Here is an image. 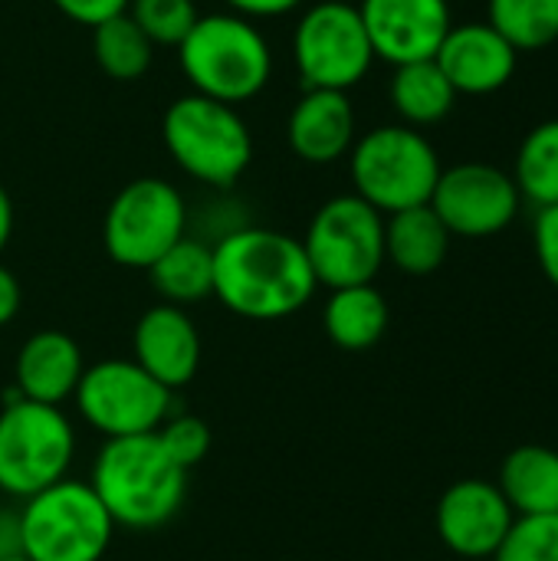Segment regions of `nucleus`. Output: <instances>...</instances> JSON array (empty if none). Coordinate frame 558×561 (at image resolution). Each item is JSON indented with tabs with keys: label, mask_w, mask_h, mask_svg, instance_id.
Instances as JSON below:
<instances>
[{
	"label": "nucleus",
	"mask_w": 558,
	"mask_h": 561,
	"mask_svg": "<svg viewBox=\"0 0 558 561\" xmlns=\"http://www.w3.org/2000/svg\"><path fill=\"white\" fill-rule=\"evenodd\" d=\"M171 394L132 358L86 365L72 394L82 421L105 440L155 434L171 414Z\"/></svg>",
	"instance_id": "nucleus-11"
},
{
	"label": "nucleus",
	"mask_w": 558,
	"mask_h": 561,
	"mask_svg": "<svg viewBox=\"0 0 558 561\" xmlns=\"http://www.w3.org/2000/svg\"><path fill=\"white\" fill-rule=\"evenodd\" d=\"M487 23L516 53L546 49L558 39V0H487Z\"/></svg>",
	"instance_id": "nucleus-26"
},
{
	"label": "nucleus",
	"mask_w": 558,
	"mask_h": 561,
	"mask_svg": "<svg viewBox=\"0 0 558 561\" xmlns=\"http://www.w3.org/2000/svg\"><path fill=\"white\" fill-rule=\"evenodd\" d=\"M76 457V431L62 408L10 398L0 408V493L30 500L66 480Z\"/></svg>",
	"instance_id": "nucleus-6"
},
{
	"label": "nucleus",
	"mask_w": 558,
	"mask_h": 561,
	"mask_svg": "<svg viewBox=\"0 0 558 561\" xmlns=\"http://www.w3.org/2000/svg\"><path fill=\"white\" fill-rule=\"evenodd\" d=\"M523 207L510 171L490 161H460L441 171L431 194V210L451 237L487 240L503 233Z\"/></svg>",
	"instance_id": "nucleus-12"
},
{
	"label": "nucleus",
	"mask_w": 558,
	"mask_h": 561,
	"mask_svg": "<svg viewBox=\"0 0 558 561\" xmlns=\"http://www.w3.org/2000/svg\"><path fill=\"white\" fill-rule=\"evenodd\" d=\"M214 299L250 322H276L306 309L319 289L296 237L243 224L210 243Z\"/></svg>",
	"instance_id": "nucleus-1"
},
{
	"label": "nucleus",
	"mask_w": 558,
	"mask_h": 561,
	"mask_svg": "<svg viewBox=\"0 0 558 561\" xmlns=\"http://www.w3.org/2000/svg\"><path fill=\"white\" fill-rule=\"evenodd\" d=\"M187 224L191 207L171 181L135 178L109 201L102 247L112 263L125 270H148L181 237H187Z\"/></svg>",
	"instance_id": "nucleus-10"
},
{
	"label": "nucleus",
	"mask_w": 558,
	"mask_h": 561,
	"mask_svg": "<svg viewBox=\"0 0 558 561\" xmlns=\"http://www.w3.org/2000/svg\"><path fill=\"white\" fill-rule=\"evenodd\" d=\"M533 247H536V260H539L543 276L558 289V204L536 210Z\"/></svg>",
	"instance_id": "nucleus-30"
},
{
	"label": "nucleus",
	"mask_w": 558,
	"mask_h": 561,
	"mask_svg": "<svg viewBox=\"0 0 558 561\" xmlns=\"http://www.w3.org/2000/svg\"><path fill=\"white\" fill-rule=\"evenodd\" d=\"M434 62L457 95H493L513 82L520 53L487 20H467L451 26Z\"/></svg>",
	"instance_id": "nucleus-15"
},
{
	"label": "nucleus",
	"mask_w": 558,
	"mask_h": 561,
	"mask_svg": "<svg viewBox=\"0 0 558 561\" xmlns=\"http://www.w3.org/2000/svg\"><path fill=\"white\" fill-rule=\"evenodd\" d=\"M49 3H53L66 20L95 30L99 23L128 13V3H132V0H49Z\"/></svg>",
	"instance_id": "nucleus-31"
},
{
	"label": "nucleus",
	"mask_w": 558,
	"mask_h": 561,
	"mask_svg": "<svg viewBox=\"0 0 558 561\" xmlns=\"http://www.w3.org/2000/svg\"><path fill=\"white\" fill-rule=\"evenodd\" d=\"M490 561H558V516H516Z\"/></svg>",
	"instance_id": "nucleus-28"
},
{
	"label": "nucleus",
	"mask_w": 558,
	"mask_h": 561,
	"mask_svg": "<svg viewBox=\"0 0 558 561\" xmlns=\"http://www.w3.org/2000/svg\"><path fill=\"white\" fill-rule=\"evenodd\" d=\"M497 486L516 516H558V450L543 444L510 450Z\"/></svg>",
	"instance_id": "nucleus-21"
},
{
	"label": "nucleus",
	"mask_w": 558,
	"mask_h": 561,
	"mask_svg": "<svg viewBox=\"0 0 558 561\" xmlns=\"http://www.w3.org/2000/svg\"><path fill=\"white\" fill-rule=\"evenodd\" d=\"M342 3H355V7H358V3H362V0H342Z\"/></svg>",
	"instance_id": "nucleus-37"
},
{
	"label": "nucleus",
	"mask_w": 558,
	"mask_h": 561,
	"mask_svg": "<svg viewBox=\"0 0 558 561\" xmlns=\"http://www.w3.org/2000/svg\"><path fill=\"white\" fill-rule=\"evenodd\" d=\"M355 138L358 112L349 92L303 89L286 115V145L306 164L326 168L349 158Z\"/></svg>",
	"instance_id": "nucleus-17"
},
{
	"label": "nucleus",
	"mask_w": 558,
	"mask_h": 561,
	"mask_svg": "<svg viewBox=\"0 0 558 561\" xmlns=\"http://www.w3.org/2000/svg\"><path fill=\"white\" fill-rule=\"evenodd\" d=\"M220 3L230 13H240L253 23H263V20H280V16L299 13L309 0H220Z\"/></svg>",
	"instance_id": "nucleus-32"
},
{
	"label": "nucleus",
	"mask_w": 558,
	"mask_h": 561,
	"mask_svg": "<svg viewBox=\"0 0 558 561\" xmlns=\"http://www.w3.org/2000/svg\"><path fill=\"white\" fill-rule=\"evenodd\" d=\"M23 556V529H20V510L0 506V559Z\"/></svg>",
	"instance_id": "nucleus-33"
},
{
	"label": "nucleus",
	"mask_w": 558,
	"mask_h": 561,
	"mask_svg": "<svg viewBox=\"0 0 558 561\" xmlns=\"http://www.w3.org/2000/svg\"><path fill=\"white\" fill-rule=\"evenodd\" d=\"M441 171L444 164L434 141L401 122L362 131L349 151L352 194L385 217L431 204Z\"/></svg>",
	"instance_id": "nucleus-5"
},
{
	"label": "nucleus",
	"mask_w": 558,
	"mask_h": 561,
	"mask_svg": "<svg viewBox=\"0 0 558 561\" xmlns=\"http://www.w3.org/2000/svg\"><path fill=\"white\" fill-rule=\"evenodd\" d=\"M516 513L503 500L500 486L477 477L451 483L434 510L441 542L460 559H493Z\"/></svg>",
	"instance_id": "nucleus-14"
},
{
	"label": "nucleus",
	"mask_w": 558,
	"mask_h": 561,
	"mask_svg": "<svg viewBox=\"0 0 558 561\" xmlns=\"http://www.w3.org/2000/svg\"><path fill=\"white\" fill-rule=\"evenodd\" d=\"M358 13L375 59L391 69L434 59L454 26L451 0H362Z\"/></svg>",
	"instance_id": "nucleus-13"
},
{
	"label": "nucleus",
	"mask_w": 558,
	"mask_h": 561,
	"mask_svg": "<svg viewBox=\"0 0 558 561\" xmlns=\"http://www.w3.org/2000/svg\"><path fill=\"white\" fill-rule=\"evenodd\" d=\"M0 561H30L26 556H13V559H0Z\"/></svg>",
	"instance_id": "nucleus-36"
},
{
	"label": "nucleus",
	"mask_w": 558,
	"mask_h": 561,
	"mask_svg": "<svg viewBox=\"0 0 558 561\" xmlns=\"http://www.w3.org/2000/svg\"><path fill=\"white\" fill-rule=\"evenodd\" d=\"M174 53L191 92L234 108L266 92L276 69L273 43L263 26L230 10L201 13Z\"/></svg>",
	"instance_id": "nucleus-2"
},
{
	"label": "nucleus",
	"mask_w": 558,
	"mask_h": 561,
	"mask_svg": "<svg viewBox=\"0 0 558 561\" xmlns=\"http://www.w3.org/2000/svg\"><path fill=\"white\" fill-rule=\"evenodd\" d=\"M451 230L431 210V204L398 210L385 217V263L405 276H431L451 253Z\"/></svg>",
	"instance_id": "nucleus-19"
},
{
	"label": "nucleus",
	"mask_w": 558,
	"mask_h": 561,
	"mask_svg": "<svg viewBox=\"0 0 558 561\" xmlns=\"http://www.w3.org/2000/svg\"><path fill=\"white\" fill-rule=\"evenodd\" d=\"M145 273L151 279V289L168 306L187 309L214 296V250L201 237H181Z\"/></svg>",
	"instance_id": "nucleus-23"
},
{
	"label": "nucleus",
	"mask_w": 558,
	"mask_h": 561,
	"mask_svg": "<svg viewBox=\"0 0 558 561\" xmlns=\"http://www.w3.org/2000/svg\"><path fill=\"white\" fill-rule=\"evenodd\" d=\"M388 322H391L388 299L375 283L329 289V299L322 306L326 335L342 352H368L372 345L382 342Z\"/></svg>",
	"instance_id": "nucleus-20"
},
{
	"label": "nucleus",
	"mask_w": 558,
	"mask_h": 561,
	"mask_svg": "<svg viewBox=\"0 0 558 561\" xmlns=\"http://www.w3.org/2000/svg\"><path fill=\"white\" fill-rule=\"evenodd\" d=\"M132 362L168 391L191 385L201 368V335L187 309L168 302L145 309L132 332Z\"/></svg>",
	"instance_id": "nucleus-16"
},
{
	"label": "nucleus",
	"mask_w": 558,
	"mask_h": 561,
	"mask_svg": "<svg viewBox=\"0 0 558 561\" xmlns=\"http://www.w3.org/2000/svg\"><path fill=\"white\" fill-rule=\"evenodd\" d=\"M289 53L303 89L352 92L372 72L375 49L355 3H306L289 33Z\"/></svg>",
	"instance_id": "nucleus-8"
},
{
	"label": "nucleus",
	"mask_w": 558,
	"mask_h": 561,
	"mask_svg": "<svg viewBox=\"0 0 558 561\" xmlns=\"http://www.w3.org/2000/svg\"><path fill=\"white\" fill-rule=\"evenodd\" d=\"M457 92L447 82V76L441 72V66L434 59H421V62H405L391 69L388 79V102L398 115L401 125H411L418 131L441 125L454 105H457Z\"/></svg>",
	"instance_id": "nucleus-22"
},
{
	"label": "nucleus",
	"mask_w": 558,
	"mask_h": 561,
	"mask_svg": "<svg viewBox=\"0 0 558 561\" xmlns=\"http://www.w3.org/2000/svg\"><path fill=\"white\" fill-rule=\"evenodd\" d=\"M155 437L181 470H194L210 454V440H214L210 427L194 414H168V421L155 431Z\"/></svg>",
	"instance_id": "nucleus-29"
},
{
	"label": "nucleus",
	"mask_w": 558,
	"mask_h": 561,
	"mask_svg": "<svg viewBox=\"0 0 558 561\" xmlns=\"http://www.w3.org/2000/svg\"><path fill=\"white\" fill-rule=\"evenodd\" d=\"M20 302H23V289H20V279L0 263V329L10 325L20 312Z\"/></svg>",
	"instance_id": "nucleus-34"
},
{
	"label": "nucleus",
	"mask_w": 558,
	"mask_h": 561,
	"mask_svg": "<svg viewBox=\"0 0 558 561\" xmlns=\"http://www.w3.org/2000/svg\"><path fill=\"white\" fill-rule=\"evenodd\" d=\"M95 66L115 82H138L155 62V43L138 30V23L122 13L92 30Z\"/></svg>",
	"instance_id": "nucleus-25"
},
{
	"label": "nucleus",
	"mask_w": 558,
	"mask_h": 561,
	"mask_svg": "<svg viewBox=\"0 0 558 561\" xmlns=\"http://www.w3.org/2000/svg\"><path fill=\"white\" fill-rule=\"evenodd\" d=\"M510 174L520 197L536 210L558 204V118H546L526 131Z\"/></svg>",
	"instance_id": "nucleus-24"
},
{
	"label": "nucleus",
	"mask_w": 558,
	"mask_h": 561,
	"mask_svg": "<svg viewBox=\"0 0 558 561\" xmlns=\"http://www.w3.org/2000/svg\"><path fill=\"white\" fill-rule=\"evenodd\" d=\"M82 371H86V362H82L79 342L59 329H43V332H33L16 352L13 394L36 401V404L59 408L62 401L76 394Z\"/></svg>",
	"instance_id": "nucleus-18"
},
{
	"label": "nucleus",
	"mask_w": 558,
	"mask_h": 561,
	"mask_svg": "<svg viewBox=\"0 0 558 561\" xmlns=\"http://www.w3.org/2000/svg\"><path fill=\"white\" fill-rule=\"evenodd\" d=\"M23 556L30 561H102L115 523L82 480H59L20 506Z\"/></svg>",
	"instance_id": "nucleus-9"
},
{
	"label": "nucleus",
	"mask_w": 558,
	"mask_h": 561,
	"mask_svg": "<svg viewBox=\"0 0 558 561\" xmlns=\"http://www.w3.org/2000/svg\"><path fill=\"white\" fill-rule=\"evenodd\" d=\"M128 16L138 23V30L164 49H178V43L191 33L201 10L194 0H132Z\"/></svg>",
	"instance_id": "nucleus-27"
},
{
	"label": "nucleus",
	"mask_w": 558,
	"mask_h": 561,
	"mask_svg": "<svg viewBox=\"0 0 558 561\" xmlns=\"http://www.w3.org/2000/svg\"><path fill=\"white\" fill-rule=\"evenodd\" d=\"M13 224H16V214H13V201L7 194V187L0 184V253L10 247V237H13Z\"/></svg>",
	"instance_id": "nucleus-35"
},
{
	"label": "nucleus",
	"mask_w": 558,
	"mask_h": 561,
	"mask_svg": "<svg viewBox=\"0 0 558 561\" xmlns=\"http://www.w3.org/2000/svg\"><path fill=\"white\" fill-rule=\"evenodd\" d=\"M89 486L115 526L151 533L181 513L187 500V470L164 454L155 434H138L102 444Z\"/></svg>",
	"instance_id": "nucleus-3"
},
{
	"label": "nucleus",
	"mask_w": 558,
	"mask_h": 561,
	"mask_svg": "<svg viewBox=\"0 0 558 561\" xmlns=\"http://www.w3.org/2000/svg\"><path fill=\"white\" fill-rule=\"evenodd\" d=\"M161 145L181 174L220 194L253 164V131L240 108L197 92H184L164 108Z\"/></svg>",
	"instance_id": "nucleus-4"
},
{
	"label": "nucleus",
	"mask_w": 558,
	"mask_h": 561,
	"mask_svg": "<svg viewBox=\"0 0 558 561\" xmlns=\"http://www.w3.org/2000/svg\"><path fill=\"white\" fill-rule=\"evenodd\" d=\"M299 243L319 286L375 283L385 266V214L358 194H335L316 207Z\"/></svg>",
	"instance_id": "nucleus-7"
}]
</instances>
